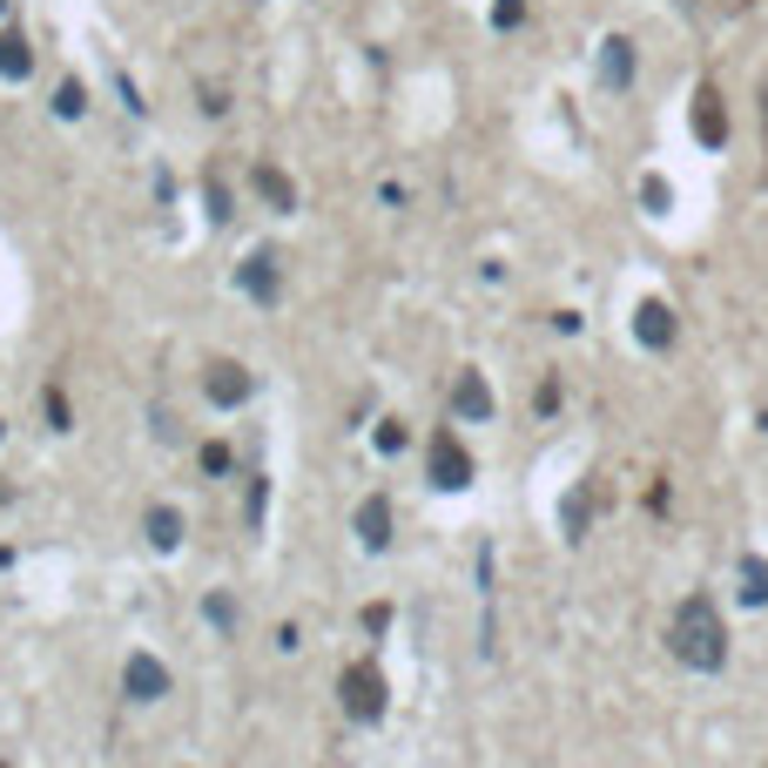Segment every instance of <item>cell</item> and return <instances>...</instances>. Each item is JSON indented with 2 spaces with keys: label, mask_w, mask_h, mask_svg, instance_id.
Listing matches in <instances>:
<instances>
[{
  "label": "cell",
  "mask_w": 768,
  "mask_h": 768,
  "mask_svg": "<svg viewBox=\"0 0 768 768\" xmlns=\"http://www.w3.org/2000/svg\"><path fill=\"white\" fill-rule=\"evenodd\" d=\"M600 81H606V88H627V81H634V40L627 34L600 40Z\"/></svg>",
  "instance_id": "9"
},
{
  "label": "cell",
  "mask_w": 768,
  "mask_h": 768,
  "mask_svg": "<svg viewBox=\"0 0 768 768\" xmlns=\"http://www.w3.org/2000/svg\"><path fill=\"white\" fill-rule=\"evenodd\" d=\"M338 695H344V714H351V721H378V714H385V674H378L371 661H364V667H344Z\"/></svg>",
  "instance_id": "3"
},
{
  "label": "cell",
  "mask_w": 768,
  "mask_h": 768,
  "mask_svg": "<svg viewBox=\"0 0 768 768\" xmlns=\"http://www.w3.org/2000/svg\"><path fill=\"white\" fill-rule=\"evenodd\" d=\"M210 621H216V627H229V621H236V600H229V593H216V600H210Z\"/></svg>",
  "instance_id": "18"
},
{
  "label": "cell",
  "mask_w": 768,
  "mask_h": 768,
  "mask_svg": "<svg viewBox=\"0 0 768 768\" xmlns=\"http://www.w3.org/2000/svg\"><path fill=\"white\" fill-rule=\"evenodd\" d=\"M378 452H404V425H398V418H385V432H378Z\"/></svg>",
  "instance_id": "17"
},
{
  "label": "cell",
  "mask_w": 768,
  "mask_h": 768,
  "mask_svg": "<svg viewBox=\"0 0 768 768\" xmlns=\"http://www.w3.org/2000/svg\"><path fill=\"white\" fill-rule=\"evenodd\" d=\"M742 600L768 606V559H742Z\"/></svg>",
  "instance_id": "15"
},
{
  "label": "cell",
  "mask_w": 768,
  "mask_h": 768,
  "mask_svg": "<svg viewBox=\"0 0 768 768\" xmlns=\"http://www.w3.org/2000/svg\"><path fill=\"white\" fill-rule=\"evenodd\" d=\"M452 412H459V418H472V425L493 418V391H485V378H478V371H459V385H452Z\"/></svg>",
  "instance_id": "10"
},
{
  "label": "cell",
  "mask_w": 768,
  "mask_h": 768,
  "mask_svg": "<svg viewBox=\"0 0 768 768\" xmlns=\"http://www.w3.org/2000/svg\"><path fill=\"white\" fill-rule=\"evenodd\" d=\"M121 687H129V701H162L169 695V667H162L155 654H135L129 674H121Z\"/></svg>",
  "instance_id": "6"
},
{
  "label": "cell",
  "mask_w": 768,
  "mask_h": 768,
  "mask_svg": "<svg viewBox=\"0 0 768 768\" xmlns=\"http://www.w3.org/2000/svg\"><path fill=\"white\" fill-rule=\"evenodd\" d=\"M761 102H768V81H761ZM761 115H768V108H761Z\"/></svg>",
  "instance_id": "20"
},
{
  "label": "cell",
  "mask_w": 768,
  "mask_h": 768,
  "mask_svg": "<svg viewBox=\"0 0 768 768\" xmlns=\"http://www.w3.org/2000/svg\"><path fill=\"white\" fill-rule=\"evenodd\" d=\"M357 540L371 546V553H385V546H391V499H385V493H371V499L357 506Z\"/></svg>",
  "instance_id": "8"
},
{
  "label": "cell",
  "mask_w": 768,
  "mask_h": 768,
  "mask_svg": "<svg viewBox=\"0 0 768 768\" xmlns=\"http://www.w3.org/2000/svg\"><path fill=\"white\" fill-rule=\"evenodd\" d=\"M202 391H210V404H223V412H236V404L257 391V378L243 371L236 357H216V364H210V378H202Z\"/></svg>",
  "instance_id": "4"
},
{
  "label": "cell",
  "mask_w": 768,
  "mask_h": 768,
  "mask_svg": "<svg viewBox=\"0 0 768 768\" xmlns=\"http://www.w3.org/2000/svg\"><path fill=\"white\" fill-rule=\"evenodd\" d=\"M0 768H8V761H0Z\"/></svg>",
  "instance_id": "21"
},
{
  "label": "cell",
  "mask_w": 768,
  "mask_h": 768,
  "mask_svg": "<svg viewBox=\"0 0 768 768\" xmlns=\"http://www.w3.org/2000/svg\"><path fill=\"white\" fill-rule=\"evenodd\" d=\"M695 135H701L708 149H721V142H728V108H721V95H714V88H701V95H695Z\"/></svg>",
  "instance_id": "11"
},
{
  "label": "cell",
  "mask_w": 768,
  "mask_h": 768,
  "mask_svg": "<svg viewBox=\"0 0 768 768\" xmlns=\"http://www.w3.org/2000/svg\"><path fill=\"white\" fill-rule=\"evenodd\" d=\"M250 189L270 202L276 216H291V210H297V189H291V176H283L276 162H257V169H250Z\"/></svg>",
  "instance_id": "7"
},
{
  "label": "cell",
  "mask_w": 768,
  "mask_h": 768,
  "mask_svg": "<svg viewBox=\"0 0 768 768\" xmlns=\"http://www.w3.org/2000/svg\"><path fill=\"white\" fill-rule=\"evenodd\" d=\"M674 661L701 667V674H714L728 661V627H721V606L708 593L681 600V614H674Z\"/></svg>",
  "instance_id": "1"
},
{
  "label": "cell",
  "mask_w": 768,
  "mask_h": 768,
  "mask_svg": "<svg viewBox=\"0 0 768 768\" xmlns=\"http://www.w3.org/2000/svg\"><path fill=\"white\" fill-rule=\"evenodd\" d=\"M81 108H88V102H81V81H61V95H55V115H81Z\"/></svg>",
  "instance_id": "16"
},
{
  "label": "cell",
  "mask_w": 768,
  "mask_h": 768,
  "mask_svg": "<svg viewBox=\"0 0 768 768\" xmlns=\"http://www.w3.org/2000/svg\"><path fill=\"white\" fill-rule=\"evenodd\" d=\"M243 291H250L257 304H276V257L270 250H257L250 263H243Z\"/></svg>",
  "instance_id": "13"
},
{
  "label": "cell",
  "mask_w": 768,
  "mask_h": 768,
  "mask_svg": "<svg viewBox=\"0 0 768 768\" xmlns=\"http://www.w3.org/2000/svg\"><path fill=\"white\" fill-rule=\"evenodd\" d=\"M142 525H149V540H155V546H162V553H169V546H176V540H182V512H169V506H155V512H149V519H142Z\"/></svg>",
  "instance_id": "14"
},
{
  "label": "cell",
  "mask_w": 768,
  "mask_h": 768,
  "mask_svg": "<svg viewBox=\"0 0 768 768\" xmlns=\"http://www.w3.org/2000/svg\"><path fill=\"white\" fill-rule=\"evenodd\" d=\"M525 14V0H499V8H493V27H512Z\"/></svg>",
  "instance_id": "19"
},
{
  "label": "cell",
  "mask_w": 768,
  "mask_h": 768,
  "mask_svg": "<svg viewBox=\"0 0 768 768\" xmlns=\"http://www.w3.org/2000/svg\"><path fill=\"white\" fill-rule=\"evenodd\" d=\"M34 74V48H27V34H0V81H27Z\"/></svg>",
  "instance_id": "12"
},
{
  "label": "cell",
  "mask_w": 768,
  "mask_h": 768,
  "mask_svg": "<svg viewBox=\"0 0 768 768\" xmlns=\"http://www.w3.org/2000/svg\"><path fill=\"white\" fill-rule=\"evenodd\" d=\"M634 338H640L647 351H667V344L681 338V323H674V310H667L661 297H647V304L634 310Z\"/></svg>",
  "instance_id": "5"
},
{
  "label": "cell",
  "mask_w": 768,
  "mask_h": 768,
  "mask_svg": "<svg viewBox=\"0 0 768 768\" xmlns=\"http://www.w3.org/2000/svg\"><path fill=\"white\" fill-rule=\"evenodd\" d=\"M425 472H432L438 493H459V485H472V452L459 445V432H452V425L432 432V445H425Z\"/></svg>",
  "instance_id": "2"
}]
</instances>
